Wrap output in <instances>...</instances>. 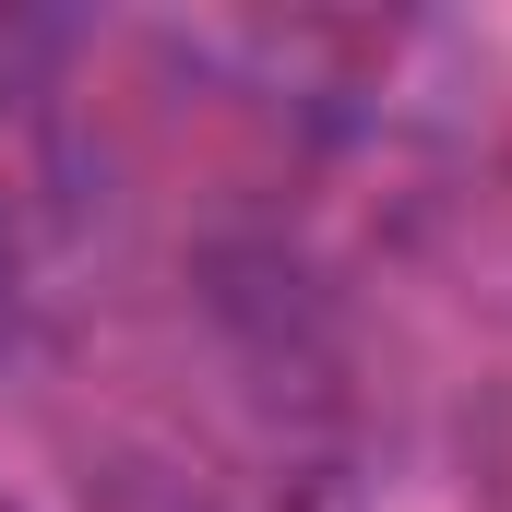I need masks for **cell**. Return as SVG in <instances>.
Masks as SVG:
<instances>
[{
  "label": "cell",
  "instance_id": "6da1fadb",
  "mask_svg": "<svg viewBox=\"0 0 512 512\" xmlns=\"http://www.w3.org/2000/svg\"><path fill=\"white\" fill-rule=\"evenodd\" d=\"M24 167H36V120L24 96H0V358L24 334Z\"/></svg>",
  "mask_w": 512,
  "mask_h": 512
},
{
  "label": "cell",
  "instance_id": "7a4b0ae2",
  "mask_svg": "<svg viewBox=\"0 0 512 512\" xmlns=\"http://www.w3.org/2000/svg\"><path fill=\"white\" fill-rule=\"evenodd\" d=\"M0 512H24V501H12V489H0Z\"/></svg>",
  "mask_w": 512,
  "mask_h": 512
}]
</instances>
